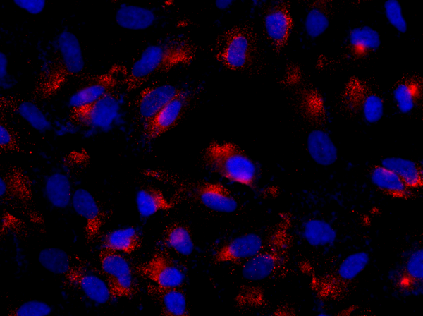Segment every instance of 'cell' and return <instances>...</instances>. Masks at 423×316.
<instances>
[{
  "mask_svg": "<svg viewBox=\"0 0 423 316\" xmlns=\"http://www.w3.org/2000/svg\"><path fill=\"white\" fill-rule=\"evenodd\" d=\"M197 50L192 42L180 36L168 37L148 46L128 70L123 81L125 90L134 91L157 74L190 65L196 57Z\"/></svg>",
  "mask_w": 423,
  "mask_h": 316,
  "instance_id": "1",
  "label": "cell"
},
{
  "mask_svg": "<svg viewBox=\"0 0 423 316\" xmlns=\"http://www.w3.org/2000/svg\"><path fill=\"white\" fill-rule=\"evenodd\" d=\"M85 61L78 37L63 30L56 39L54 58L38 75L33 95L35 98L47 99L55 96L70 79L80 73Z\"/></svg>",
  "mask_w": 423,
  "mask_h": 316,
  "instance_id": "2",
  "label": "cell"
},
{
  "mask_svg": "<svg viewBox=\"0 0 423 316\" xmlns=\"http://www.w3.org/2000/svg\"><path fill=\"white\" fill-rule=\"evenodd\" d=\"M369 261L370 255L366 251L351 253L328 272L320 274L312 272L309 286L321 301H339L348 294L353 283Z\"/></svg>",
  "mask_w": 423,
  "mask_h": 316,
  "instance_id": "3",
  "label": "cell"
},
{
  "mask_svg": "<svg viewBox=\"0 0 423 316\" xmlns=\"http://www.w3.org/2000/svg\"><path fill=\"white\" fill-rule=\"evenodd\" d=\"M206 166L231 182L254 188L257 167L238 145L231 142H211L203 153Z\"/></svg>",
  "mask_w": 423,
  "mask_h": 316,
  "instance_id": "4",
  "label": "cell"
},
{
  "mask_svg": "<svg viewBox=\"0 0 423 316\" xmlns=\"http://www.w3.org/2000/svg\"><path fill=\"white\" fill-rule=\"evenodd\" d=\"M290 221L284 217L276 226L265 246L242 267L243 278L260 281L274 276L286 265L290 247Z\"/></svg>",
  "mask_w": 423,
  "mask_h": 316,
  "instance_id": "5",
  "label": "cell"
},
{
  "mask_svg": "<svg viewBox=\"0 0 423 316\" xmlns=\"http://www.w3.org/2000/svg\"><path fill=\"white\" fill-rule=\"evenodd\" d=\"M213 50L215 59L227 69L244 71L257 57V35L247 25L234 26L217 38Z\"/></svg>",
  "mask_w": 423,
  "mask_h": 316,
  "instance_id": "6",
  "label": "cell"
},
{
  "mask_svg": "<svg viewBox=\"0 0 423 316\" xmlns=\"http://www.w3.org/2000/svg\"><path fill=\"white\" fill-rule=\"evenodd\" d=\"M341 110L349 116L360 117L375 123L383 117L384 102L381 96L364 79L351 76L340 95Z\"/></svg>",
  "mask_w": 423,
  "mask_h": 316,
  "instance_id": "7",
  "label": "cell"
},
{
  "mask_svg": "<svg viewBox=\"0 0 423 316\" xmlns=\"http://www.w3.org/2000/svg\"><path fill=\"white\" fill-rule=\"evenodd\" d=\"M99 260L111 298L133 296L135 287L132 270L126 259L118 252L102 247Z\"/></svg>",
  "mask_w": 423,
  "mask_h": 316,
  "instance_id": "8",
  "label": "cell"
},
{
  "mask_svg": "<svg viewBox=\"0 0 423 316\" xmlns=\"http://www.w3.org/2000/svg\"><path fill=\"white\" fill-rule=\"evenodd\" d=\"M394 289L403 296L423 293V250L419 247L409 251L388 274Z\"/></svg>",
  "mask_w": 423,
  "mask_h": 316,
  "instance_id": "9",
  "label": "cell"
},
{
  "mask_svg": "<svg viewBox=\"0 0 423 316\" xmlns=\"http://www.w3.org/2000/svg\"><path fill=\"white\" fill-rule=\"evenodd\" d=\"M119 109L118 99L112 92L94 102L70 107V119L85 127L105 128L115 120Z\"/></svg>",
  "mask_w": 423,
  "mask_h": 316,
  "instance_id": "10",
  "label": "cell"
},
{
  "mask_svg": "<svg viewBox=\"0 0 423 316\" xmlns=\"http://www.w3.org/2000/svg\"><path fill=\"white\" fill-rule=\"evenodd\" d=\"M126 67L114 64L107 71L92 78L86 85L74 92L69 99L70 107L94 102L103 96L114 92L116 87L125 79Z\"/></svg>",
  "mask_w": 423,
  "mask_h": 316,
  "instance_id": "11",
  "label": "cell"
},
{
  "mask_svg": "<svg viewBox=\"0 0 423 316\" xmlns=\"http://www.w3.org/2000/svg\"><path fill=\"white\" fill-rule=\"evenodd\" d=\"M137 272L161 287H180L185 274L174 261L161 251L154 253L147 260L136 267Z\"/></svg>",
  "mask_w": 423,
  "mask_h": 316,
  "instance_id": "12",
  "label": "cell"
},
{
  "mask_svg": "<svg viewBox=\"0 0 423 316\" xmlns=\"http://www.w3.org/2000/svg\"><path fill=\"white\" fill-rule=\"evenodd\" d=\"M191 96L190 91L182 89L154 117L143 123L145 138L147 140H152L173 128L185 112Z\"/></svg>",
  "mask_w": 423,
  "mask_h": 316,
  "instance_id": "13",
  "label": "cell"
},
{
  "mask_svg": "<svg viewBox=\"0 0 423 316\" xmlns=\"http://www.w3.org/2000/svg\"><path fill=\"white\" fill-rule=\"evenodd\" d=\"M264 27L266 38L274 50L280 52L286 46L293 28L289 2L278 1L270 6L264 17Z\"/></svg>",
  "mask_w": 423,
  "mask_h": 316,
  "instance_id": "14",
  "label": "cell"
},
{
  "mask_svg": "<svg viewBox=\"0 0 423 316\" xmlns=\"http://www.w3.org/2000/svg\"><path fill=\"white\" fill-rule=\"evenodd\" d=\"M1 202L28 206L32 202V181L19 166L10 167L0 178Z\"/></svg>",
  "mask_w": 423,
  "mask_h": 316,
  "instance_id": "15",
  "label": "cell"
},
{
  "mask_svg": "<svg viewBox=\"0 0 423 316\" xmlns=\"http://www.w3.org/2000/svg\"><path fill=\"white\" fill-rule=\"evenodd\" d=\"M71 200L74 210L85 221L87 241H94L99 236L105 223V212L98 205L92 194L84 188L75 190Z\"/></svg>",
  "mask_w": 423,
  "mask_h": 316,
  "instance_id": "16",
  "label": "cell"
},
{
  "mask_svg": "<svg viewBox=\"0 0 423 316\" xmlns=\"http://www.w3.org/2000/svg\"><path fill=\"white\" fill-rule=\"evenodd\" d=\"M263 247L262 238L256 233H246L220 247L214 255L216 263L238 262L256 255Z\"/></svg>",
  "mask_w": 423,
  "mask_h": 316,
  "instance_id": "17",
  "label": "cell"
},
{
  "mask_svg": "<svg viewBox=\"0 0 423 316\" xmlns=\"http://www.w3.org/2000/svg\"><path fill=\"white\" fill-rule=\"evenodd\" d=\"M64 277L92 301L104 304L111 298L106 283L82 265H72Z\"/></svg>",
  "mask_w": 423,
  "mask_h": 316,
  "instance_id": "18",
  "label": "cell"
},
{
  "mask_svg": "<svg viewBox=\"0 0 423 316\" xmlns=\"http://www.w3.org/2000/svg\"><path fill=\"white\" fill-rule=\"evenodd\" d=\"M181 90L170 84L152 86L143 89L137 99L138 114L143 123L154 117Z\"/></svg>",
  "mask_w": 423,
  "mask_h": 316,
  "instance_id": "19",
  "label": "cell"
},
{
  "mask_svg": "<svg viewBox=\"0 0 423 316\" xmlns=\"http://www.w3.org/2000/svg\"><path fill=\"white\" fill-rule=\"evenodd\" d=\"M197 200L208 209L221 213H231L238 208V202L231 192L219 182H203L194 190Z\"/></svg>",
  "mask_w": 423,
  "mask_h": 316,
  "instance_id": "20",
  "label": "cell"
},
{
  "mask_svg": "<svg viewBox=\"0 0 423 316\" xmlns=\"http://www.w3.org/2000/svg\"><path fill=\"white\" fill-rule=\"evenodd\" d=\"M392 95L396 107L402 114L413 111L422 100L423 80L419 74H407L393 87Z\"/></svg>",
  "mask_w": 423,
  "mask_h": 316,
  "instance_id": "21",
  "label": "cell"
},
{
  "mask_svg": "<svg viewBox=\"0 0 423 316\" xmlns=\"http://www.w3.org/2000/svg\"><path fill=\"white\" fill-rule=\"evenodd\" d=\"M381 43L379 33L372 27H355L349 32L347 52L354 61L365 59L378 50Z\"/></svg>",
  "mask_w": 423,
  "mask_h": 316,
  "instance_id": "22",
  "label": "cell"
},
{
  "mask_svg": "<svg viewBox=\"0 0 423 316\" xmlns=\"http://www.w3.org/2000/svg\"><path fill=\"white\" fill-rule=\"evenodd\" d=\"M369 176L374 186L391 198L410 200L415 195L413 190L410 188L396 174L381 165L373 166Z\"/></svg>",
  "mask_w": 423,
  "mask_h": 316,
  "instance_id": "23",
  "label": "cell"
},
{
  "mask_svg": "<svg viewBox=\"0 0 423 316\" xmlns=\"http://www.w3.org/2000/svg\"><path fill=\"white\" fill-rule=\"evenodd\" d=\"M302 116L309 123L323 126L327 121L325 102L320 92L314 87H303L298 97Z\"/></svg>",
  "mask_w": 423,
  "mask_h": 316,
  "instance_id": "24",
  "label": "cell"
},
{
  "mask_svg": "<svg viewBox=\"0 0 423 316\" xmlns=\"http://www.w3.org/2000/svg\"><path fill=\"white\" fill-rule=\"evenodd\" d=\"M307 149L311 158L319 165L328 166L338 159V149L324 130L314 129L307 138Z\"/></svg>",
  "mask_w": 423,
  "mask_h": 316,
  "instance_id": "25",
  "label": "cell"
},
{
  "mask_svg": "<svg viewBox=\"0 0 423 316\" xmlns=\"http://www.w3.org/2000/svg\"><path fill=\"white\" fill-rule=\"evenodd\" d=\"M149 295L161 305L164 315H188L186 297L179 287H161L155 284L147 286Z\"/></svg>",
  "mask_w": 423,
  "mask_h": 316,
  "instance_id": "26",
  "label": "cell"
},
{
  "mask_svg": "<svg viewBox=\"0 0 423 316\" xmlns=\"http://www.w3.org/2000/svg\"><path fill=\"white\" fill-rule=\"evenodd\" d=\"M142 245V236L135 227H125L112 230L106 233L102 247L130 255L137 251Z\"/></svg>",
  "mask_w": 423,
  "mask_h": 316,
  "instance_id": "27",
  "label": "cell"
},
{
  "mask_svg": "<svg viewBox=\"0 0 423 316\" xmlns=\"http://www.w3.org/2000/svg\"><path fill=\"white\" fill-rule=\"evenodd\" d=\"M135 201L137 211L143 217L152 216L159 212L168 211L175 204L162 190L153 186L140 188L137 192Z\"/></svg>",
  "mask_w": 423,
  "mask_h": 316,
  "instance_id": "28",
  "label": "cell"
},
{
  "mask_svg": "<svg viewBox=\"0 0 423 316\" xmlns=\"http://www.w3.org/2000/svg\"><path fill=\"white\" fill-rule=\"evenodd\" d=\"M381 165L396 174L412 190L423 186V170L422 166L412 160L401 157H386Z\"/></svg>",
  "mask_w": 423,
  "mask_h": 316,
  "instance_id": "29",
  "label": "cell"
},
{
  "mask_svg": "<svg viewBox=\"0 0 423 316\" xmlns=\"http://www.w3.org/2000/svg\"><path fill=\"white\" fill-rule=\"evenodd\" d=\"M1 106L4 109L14 112L26 120L37 130H47L50 126L43 112L33 103L13 98L1 97Z\"/></svg>",
  "mask_w": 423,
  "mask_h": 316,
  "instance_id": "30",
  "label": "cell"
},
{
  "mask_svg": "<svg viewBox=\"0 0 423 316\" xmlns=\"http://www.w3.org/2000/svg\"><path fill=\"white\" fill-rule=\"evenodd\" d=\"M332 1L317 0L308 6L305 19V28L312 38L321 35L329 28L332 13Z\"/></svg>",
  "mask_w": 423,
  "mask_h": 316,
  "instance_id": "31",
  "label": "cell"
},
{
  "mask_svg": "<svg viewBox=\"0 0 423 316\" xmlns=\"http://www.w3.org/2000/svg\"><path fill=\"white\" fill-rule=\"evenodd\" d=\"M117 24L128 30H144L152 26L156 19L154 13L147 8L136 6H123L116 13Z\"/></svg>",
  "mask_w": 423,
  "mask_h": 316,
  "instance_id": "32",
  "label": "cell"
},
{
  "mask_svg": "<svg viewBox=\"0 0 423 316\" xmlns=\"http://www.w3.org/2000/svg\"><path fill=\"white\" fill-rule=\"evenodd\" d=\"M44 188L49 202L55 207L66 208L72 200L70 182L63 174L54 173L50 175L46 181Z\"/></svg>",
  "mask_w": 423,
  "mask_h": 316,
  "instance_id": "33",
  "label": "cell"
},
{
  "mask_svg": "<svg viewBox=\"0 0 423 316\" xmlns=\"http://www.w3.org/2000/svg\"><path fill=\"white\" fill-rule=\"evenodd\" d=\"M163 242L177 253L188 256L194 250V243L188 228L175 223L168 226L163 235Z\"/></svg>",
  "mask_w": 423,
  "mask_h": 316,
  "instance_id": "34",
  "label": "cell"
},
{
  "mask_svg": "<svg viewBox=\"0 0 423 316\" xmlns=\"http://www.w3.org/2000/svg\"><path fill=\"white\" fill-rule=\"evenodd\" d=\"M302 234L309 244L324 246L333 243L336 238V231L332 226L321 219H309L303 226Z\"/></svg>",
  "mask_w": 423,
  "mask_h": 316,
  "instance_id": "35",
  "label": "cell"
},
{
  "mask_svg": "<svg viewBox=\"0 0 423 316\" xmlns=\"http://www.w3.org/2000/svg\"><path fill=\"white\" fill-rule=\"evenodd\" d=\"M38 260L47 270L63 276L72 267L70 256L66 251L58 248L42 250L39 253Z\"/></svg>",
  "mask_w": 423,
  "mask_h": 316,
  "instance_id": "36",
  "label": "cell"
},
{
  "mask_svg": "<svg viewBox=\"0 0 423 316\" xmlns=\"http://www.w3.org/2000/svg\"><path fill=\"white\" fill-rule=\"evenodd\" d=\"M52 312L51 307L42 301L29 300L8 313L11 316H44Z\"/></svg>",
  "mask_w": 423,
  "mask_h": 316,
  "instance_id": "37",
  "label": "cell"
},
{
  "mask_svg": "<svg viewBox=\"0 0 423 316\" xmlns=\"http://www.w3.org/2000/svg\"><path fill=\"white\" fill-rule=\"evenodd\" d=\"M386 17L391 25L401 33H405L407 30L400 3L397 0H387L384 4Z\"/></svg>",
  "mask_w": 423,
  "mask_h": 316,
  "instance_id": "38",
  "label": "cell"
},
{
  "mask_svg": "<svg viewBox=\"0 0 423 316\" xmlns=\"http://www.w3.org/2000/svg\"><path fill=\"white\" fill-rule=\"evenodd\" d=\"M0 148L4 152H24L20 147L18 135L15 130L4 123L0 125Z\"/></svg>",
  "mask_w": 423,
  "mask_h": 316,
  "instance_id": "39",
  "label": "cell"
},
{
  "mask_svg": "<svg viewBox=\"0 0 423 316\" xmlns=\"http://www.w3.org/2000/svg\"><path fill=\"white\" fill-rule=\"evenodd\" d=\"M13 2L18 7L31 14L41 13L46 4V1L44 0H15Z\"/></svg>",
  "mask_w": 423,
  "mask_h": 316,
  "instance_id": "40",
  "label": "cell"
},
{
  "mask_svg": "<svg viewBox=\"0 0 423 316\" xmlns=\"http://www.w3.org/2000/svg\"><path fill=\"white\" fill-rule=\"evenodd\" d=\"M1 221V233H4L6 231L20 229L22 226L21 221L18 219L5 210L3 212Z\"/></svg>",
  "mask_w": 423,
  "mask_h": 316,
  "instance_id": "41",
  "label": "cell"
},
{
  "mask_svg": "<svg viewBox=\"0 0 423 316\" xmlns=\"http://www.w3.org/2000/svg\"><path fill=\"white\" fill-rule=\"evenodd\" d=\"M8 59L6 55L1 52L0 53V78H1V84H2L3 80H4L5 77L7 75V69H8Z\"/></svg>",
  "mask_w": 423,
  "mask_h": 316,
  "instance_id": "42",
  "label": "cell"
},
{
  "mask_svg": "<svg viewBox=\"0 0 423 316\" xmlns=\"http://www.w3.org/2000/svg\"><path fill=\"white\" fill-rule=\"evenodd\" d=\"M231 3V1H216V6H218L219 8H224L228 6V5H229V4Z\"/></svg>",
  "mask_w": 423,
  "mask_h": 316,
  "instance_id": "43",
  "label": "cell"
}]
</instances>
